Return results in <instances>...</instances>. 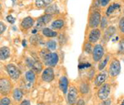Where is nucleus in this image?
<instances>
[{
    "label": "nucleus",
    "mask_w": 124,
    "mask_h": 105,
    "mask_svg": "<svg viewBox=\"0 0 124 105\" xmlns=\"http://www.w3.org/2000/svg\"><path fill=\"white\" fill-rule=\"evenodd\" d=\"M43 59L46 65H47L48 67H54L56 65L59 61V56L55 52L48 53V52H46V50H44Z\"/></svg>",
    "instance_id": "1"
},
{
    "label": "nucleus",
    "mask_w": 124,
    "mask_h": 105,
    "mask_svg": "<svg viewBox=\"0 0 124 105\" xmlns=\"http://www.w3.org/2000/svg\"><path fill=\"white\" fill-rule=\"evenodd\" d=\"M101 15L99 13V12L94 11L93 12L90 16H89V25L90 27L96 28L99 25V23H101Z\"/></svg>",
    "instance_id": "2"
},
{
    "label": "nucleus",
    "mask_w": 124,
    "mask_h": 105,
    "mask_svg": "<svg viewBox=\"0 0 124 105\" xmlns=\"http://www.w3.org/2000/svg\"><path fill=\"white\" fill-rule=\"evenodd\" d=\"M6 71H7L8 74L9 75V77L13 80H17L20 77V70L18 68L16 65L13 64H8L6 66Z\"/></svg>",
    "instance_id": "3"
},
{
    "label": "nucleus",
    "mask_w": 124,
    "mask_h": 105,
    "mask_svg": "<svg viewBox=\"0 0 124 105\" xmlns=\"http://www.w3.org/2000/svg\"><path fill=\"white\" fill-rule=\"evenodd\" d=\"M93 59L95 62L99 61L102 58H103V55H104V48L103 47V46L96 45L93 49Z\"/></svg>",
    "instance_id": "4"
},
{
    "label": "nucleus",
    "mask_w": 124,
    "mask_h": 105,
    "mask_svg": "<svg viewBox=\"0 0 124 105\" xmlns=\"http://www.w3.org/2000/svg\"><path fill=\"white\" fill-rule=\"evenodd\" d=\"M120 71H121V65H120L119 60H113V61L110 63L109 66V74L111 76H117L118 75Z\"/></svg>",
    "instance_id": "5"
},
{
    "label": "nucleus",
    "mask_w": 124,
    "mask_h": 105,
    "mask_svg": "<svg viewBox=\"0 0 124 105\" xmlns=\"http://www.w3.org/2000/svg\"><path fill=\"white\" fill-rule=\"evenodd\" d=\"M110 91H111V88L108 84H103V85L100 87L98 92V96L101 100H106L108 97L109 96Z\"/></svg>",
    "instance_id": "6"
},
{
    "label": "nucleus",
    "mask_w": 124,
    "mask_h": 105,
    "mask_svg": "<svg viewBox=\"0 0 124 105\" xmlns=\"http://www.w3.org/2000/svg\"><path fill=\"white\" fill-rule=\"evenodd\" d=\"M54 78H55V74H54L52 67H47L43 70L42 74H41V80L43 81L50 83L54 80Z\"/></svg>",
    "instance_id": "7"
},
{
    "label": "nucleus",
    "mask_w": 124,
    "mask_h": 105,
    "mask_svg": "<svg viewBox=\"0 0 124 105\" xmlns=\"http://www.w3.org/2000/svg\"><path fill=\"white\" fill-rule=\"evenodd\" d=\"M77 96H78V92L76 88L75 87H70L68 91V94H67V101L68 104L70 105H74L76 103V99H77Z\"/></svg>",
    "instance_id": "8"
},
{
    "label": "nucleus",
    "mask_w": 124,
    "mask_h": 105,
    "mask_svg": "<svg viewBox=\"0 0 124 105\" xmlns=\"http://www.w3.org/2000/svg\"><path fill=\"white\" fill-rule=\"evenodd\" d=\"M12 85L9 80H8L5 78H2L0 80V90H1L2 94H8L11 90Z\"/></svg>",
    "instance_id": "9"
},
{
    "label": "nucleus",
    "mask_w": 124,
    "mask_h": 105,
    "mask_svg": "<svg viewBox=\"0 0 124 105\" xmlns=\"http://www.w3.org/2000/svg\"><path fill=\"white\" fill-rule=\"evenodd\" d=\"M51 17L52 16L50 15V14H45L44 16H41L38 19H37V29L38 30L40 28H42L43 26H45L46 24L49 23L51 20ZM43 29V28H42Z\"/></svg>",
    "instance_id": "10"
},
{
    "label": "nucleus",
    "mask_w": 124,
    "mask_h": 105,
    "mask_svg": "<svg viewBox=\"0 0 124 105\" xmlns=\"http://www.w3.org/2000/svg\"><path fill=\"white\" fill-rule=\"evenodd\" d=\"M100 36H101L100 30L98 29V28H93V29L89 32V41H90L91 43H95L96 41H98L99 40Z\"/></svg>",
    "instance_id": "11"
},
{
    "label": "nucleus",
    "mask_w": 124,
    "mask_h": 105,
    "mask_svg": "<svg viewBox=\"0 0 124 105\" xmlns=\"http://www.w3.org/2000/svg\"><path fill=\"white\" fill-rule=\"evenodd\" d=\"M68 85H69V82H68V80L65 76H62V77L60 79L59 81V86L60 89L63 94H66L68 91Z\"/></svg>",
    "instance_id": "12"
},
{
    "label": "nucleus",
    "mask_w": 124,
    "mask_h": 105,
    "mask_svg": "<svg viewBox=\"0 0 124 105\" xmlns=\"http://www.w3.org/2000/svg\"><path fill=\"white\" fill-rule=\"evenodd\" d=\"M34 24V20L31 18V17H25L21 23V27L23 29L27 30L29 28H31Z\"/></svg>",
    "instance_id": "13"
},
{
    "label": "nucleus",
    "mask_w": 124,
    "mask_h": 105,
    "mask_svg": "<svg viewBox=\"0 0 124 105\" xmlns=\"http://www.w3.org/2000/svg\"><path fill=\"white\" fill-rule=\"evenodd\" d=\"M106 79H107V75H106L105 73H100L97 76H96L94 84L96 86H102L103 84H104Z\"/></svg>",
    "instance_id": "14"
},
{
    "label": "nucleus",
    "mask_w": 124,
    "mask_h": 105,
    "mask_svg": "<svg viewBox=\"0 0 124 105\" xmlns=\"http://www.w3.org/2000/svg\"><path fill=\"white\" fill-rule=\"evenodd\" d=\"M10 56V49L7 46H3L0 49V59L4 60L9 57Z\"/></svg>",
    "instance_id": "15"
},
{
    "label": "nucleus",
    "mask_w": 124,
    "mask_h": 105,
    "mask_svg": "<svg viewBox=\"0 0 124 105\" xmlns=\"http://www.w3.org/2000/svg\"><path fill=\"white\" fill-rule=\"evenodd\" d=\"M116 32V28L114 27H109L108 29H106L104 32V39L105 41H108L110 38L112 37V36Z\"/></svg>",
    "instance_id": "16"
},
{
    "label": "nucleus",
    "mask_w": 124,
    "mask_h": 105,
    "mask_svg": "<svg viewBox=\"0 0 124 105\" xmlns=\"http://www.w3.org/2000/svg\"><path fill=\"white\" fill-rule=\"evenodd\" d=\"M53 0H35V4L37 8H44L48 7Z\"/></svg>",
    "instance_id": "17"
},
{
    "label": "nucleus",
    "mask_w": 124,
    "mask_h": 105,
    "mask_svg": "<svg viewBox=\"0 0 124 105\" xmlns=\"http://www.w3.org/2000/svg\"><path fill=\"white\" fill-rule=\"evenodd\" d=\"M64 21L62 19H57V20H55L52 23H51V28L52 29H55V30H59V29H61L62 27H64Z\"/></svg>",
    "instance_id": "18"
},
{
    "label": "nucleus",
    "mask_w": 124,
    "mask_h": 105,
    "mask_svg": "<svg viewBox=\"0 0 124 105\" xmlns=\"http://www.w3.org/2000/svg\"><path fill=\"white\" fill-rule=\"evenodd\" d=\"M59 12V9H58V7L56 4H53V5H50L46 8L45 13L46 14H54V13H57Z\"/></svg>",
    "instance_id": "19"
},
{
    "label": "nucleus",
    "mask_w": 124,
    "mask_h": 105,
    "mask_svg": "<svg viewBox=\"0 0 124 105\" xmlns=\"http://www.w3.org/2000/svg\"><path fill=\"white\" fill-rule=\"evenodd\" d=\"M119 8H120V5L118 3H113V4H111L108 8L107 11H106L107 16H111L116 10L119 9Z\"/></svg>",
    "instance_id": "20"
},
{
    "label": "nucleus",
    "mask_w": 124,
    "mask_h": 105,
    "mask_svg": "<svg viewBox=\"0 0 124 105\" xmlns=\"http://www.w3.org/2000/svg\"><path fill=\"white\" fill-rule=\"evenodd\" d=\"M42 34L47 37H56L57 36L56 32H54L53 30L50 29V28H47V27H45L42 29Z\"/></svg>",
    "instance_id": "21"
},
{
    "label": "nucleus",
    "mask_w": 124,
    "mask_h": 105,
    "mask_svg": "<svg viewBox=\"0 0 124 105\" xmlns=\"http://www.w3.org/2000/svg\"><path fill=\"white\" fill-rule=\"evenodd\" d=\"M23 96V92H22V90L19 89H15L13 94V98H14V100L15 101L22 100Z\"/></svg>",
    "instance_id": "22"
},
{
    "label": "nucleus",
    "mask_w": 124,
    "mask_h": 105,
    "mask_svg": "<svg viewBox=\"0 0 124 105\" xmlns=\"http://www.w3.org/2000/svg\"><path fill=\"white\" fill-rule=\"evenodd\" d=\"M31 69L35 72H37V73H40L42 70V64L40 61H38V60H35L32 66H31Z\"/></svg>",
    "instance_id": "23"
},
{
    "label": "nucleus",
    "mask_w": 124,
    "mask_h": 105,
    "mask_svg": "<svg viewBox=\"0 0 124 105\" xmlns=\"http://www.w3.org/2000/svg\"><path fill=\"white\" fill-rule=\"evenodd\" d=\"M26 79L28 82H33L35 80V74L32 70H28L26 73Z\"/></svg>",
    "instance_id": "24"
},
{
    "label": "nucleus",
    "mask_w": 124,
    "mask_h": 105,
    "mask_svg": "<svg viewBox=\"0 0 124 105\" xmlns=\"http://www.w3.org/2000/svg\"><path fill=\"white\" fill-rule=\"evenodd\" d=\"M46 46L49 50H54L56 49V42L55 41H49L46 42Z\"/></svg>",
    "instance_id": "25"
},
{
    "label": "nucleus",
    "mask_w": 124,
    "mask_h": 105,
    "mask_svg": "<svg viewBox=\"0 0 124 105\" xmlns=\"http://www.w3.org/2000/svg\"><path fill=\"white\" fill-rule=\"evenodd\" d=\"M108 60H109V56H108L107 57L105 58V59H103V60L101 62L100 64H99V70H103V69L106 67L108 62Z\"/></svg>",
    "instance_id": "26"
},
{
    "label": "nucleus",
    "mask_w": 124,
    "mask_h": 105,
    "mask_svg": "<svg viewBox=\"0 0 124 105\" xmlns=\"http://www.w3.org/2000/svg\"><path fill=\"white\" fill-rule=\"evenodd\" d=\"M80 91L82 94H87L89 92V86H88L87 84L84 83L80 85Z\"/></svg>",
    "instance_id": "27"
},
{
    "label": "nucleus",
    "mask_w": 124,
    "mask_h": 105,
    "mask_svg": "<svg viewBox=\"0 0 124 105\" xmlns=\"http://www.w3.org/2000/svg\"><path fill=\"white\" fill-rule=\"evenodd\" d=\"M11 104V101L8 98H7V97H3V98H2L1 101H0V105H9Z\"/></svg>",
    "instance_id": "28"
},
{
    "label": "nucleus",
    "mask_w": 124,
    "mask_h": 105,
    "mask_svg": "<svg viewBox=\"0 0 124 105\" xmlns=\"http://www.w3.org/2000/svg\"><path fill=\"white\" fill-rule=\"evenodd\" d=\"M118 26H119V28H120V30H121V32L124 33V17H122V18L120 19Z\"/></svg>",
    "instance_id": "29"
},
{
    "label": "nucleus",
    "mask_w": 124,
    "mask_h": 105,
    "mask_svg": "<svg viewBox=\"0 0 124 105\" xmlns=\"http://www.w3.org/2000/svg\"><path fill=\"white\" fill-rule=\"evenodd\" d=\"M91 50H92L91 44L90 43H86L85 46V50L86 53H88V54L91 53Z\"/></svg>",
    "instance_id": "30"
},
{
    "label": "nucleus",
    "mask_w": 124,
    "mask_h": 105,
    "mask_svg": "<svg viewBox=\"0 0 124 105\" xmlns=\"http://www.w3.org/2000/svg\"><path fill=\"white\" fill-rule=\"evenodd\" d=\"M108 24V21H107V18H106L105 17H103V18H102L101 20V24H100V27L102 29H104V28L106 27V26H107Z\"/></svg>",
    "instance_id": "31"
},
{
    "label": "nucleus",
    "mask_w": 124,
    "mask_h": 105,
    "mask_svg": "<svg viewBox=\"0 0 124 105\" xmlns=\"http://www.w3.org/2000/svg\"><path fill=\"white\" fill-rule=\"evenodd\" d=\"M119 52L124 53V40H122L119 43Z\"/></svg>",
    "instance_id": "32"
},
{
    "label": "nucleus",
    "mask_w": 124,
    "mask_h": 105,
    "mask_svg": "<svg viewBox=\"0 0 124 105\" xmlns=\"http://www.w3.org/2000/svg\"><path fill=\"white\" fill-rule=\"evenodd\" d=\"M7 21L9 23H11V24H13V23H15V18L13 17L12 15H8V16H7Z\"/></svg>",
    "instance_id": "33"
},
{
    "label": "nucleus",
    "mask_w": 124,
    "mask_h": 105,
    "mask_svg": "<svg viewBox=\"0 0 124 105\" xmlns=\"http://www.w3.org/2000/svg\"><path fill=\"white\" fill-rule=\"evenodd\" d=\"M98 1H99V4H100L101 6L105 7V6H107L110 0H98Z\"/></svg>",
    "instance_id": "34"
},
{
    "label": "nucleus",
    "mask_w": 124,
    "mask_h": 105,
    "mask_svg": "<svg viewBox=\"0 0 124 105\" xmlns=\"http://www.w3.org/2000/svg\"><path fill=\"white\" fill-rule=\"evenodd\" d=\"M0 27H1V28H0V33L3 34V32H4L5 29H6V25L3 23V22H1V23H0Z\"/></svg>",
    "instance_id": "35"
},
{
    "label": "nucleus",
    "mask_w": 124,
    "mask_h": 105,
    "mask_svg": "<svg viewBox=\"0 0 124 105\" xmlns=\"http://www.w3.org/2000/svg\"><path fill=\"white\" fill-rule=\"evenodd\" d=\"M90 65H91L90 64H85V63H84V64H80L79 65V69H85V68H88V67H90Z\"/></svg>",
    "instance_id": "36"
},
{
    "label": "nucleus",
    "mask_w": 124,
    "mask_h": 105,
    "mask_svg": "<svg viewBox=\"0 0 124 105\" xmlns=\"http://www.w3.org/2000/svg\"><path fill=\"white\" fill-rule=\"evenodd\" d=\"M110 104H111V100H104L103 103H101L99 105H110Z\"/></svg>",
    "instance_id": "37"
},
{
    "label": "nucleus",
    "mask_w": 124,
    "mask_h": 105,
    "mask_svg": "<svg viewBox=\"0 0 124 105\" xmlns=\"http://www.w3.org/2000/svg\"><path fill=\"white\" fill-rule=\"evenodd\" d=\"M20 105H31V103H30V101L28 100H23Z\"/></svg>",
    "instance_id": "38"
},
{
    "label": "nucleus",
    "mask_w": 124,
    "mask_h": 105,
    "mask_svg": "<svg viewBox=\"0 0 124 105\" xmlns=\"http://www.w3.org/2000/svg\"><path fill=\"white\" fill-rule=\"evenodd\" d=\"M76 105H85V101H84V99L80 98V99L78 100Z\"/></svg>",
    "instance_id": "39"
},
{
    "label": "nucleus",
    "mask_w": 124,
    "mask_h": 105,
    "mask_svg": "<svg viewBox=\"0 0 124 105\" xmlns=\"http://www.w3.org/2000/svg\"><path fill=\"white\" fill-rule=\"evenodd\" d=\"M12 2H13V3H15V2H16V0H12Z\"/></svg>",
    "instance_id": "40"
},
{
    "label": "nucleus",
    "mask_w": 124,
    "mask_h": 105,
    "mask_svg": "<svg viewBox=\"0 0 124 105\" xmlns=\"http://www.w3.org/2000/svg\"><path fill=\"white\" fill-rule=\"evenodd\" d=\"M121 105H124V100L123 101V103H122V104H121Z\"/></svg>",
    "instance_id": "41"
},
{
    "label": "nucleus",
    "mask_w": 124,
    "mask_h": 105,
    "mask_svg": "<svg viewBox=\"0 0 124 105\" xmlns=\"http://www.w3.org/2000/svg\"><path fill=\"white\" fill-rule=\"evenodd\" d=\"M123 13H124V8H123Z\"/></svg>",
    "instance_id": "42"
}]
</instances>
